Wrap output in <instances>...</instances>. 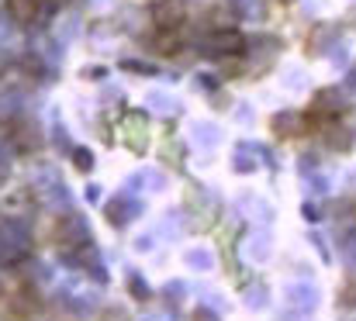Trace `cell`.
I'll use <instances>...</instances> for the list:
<instances>
[{
  "mask_svg": "<svg viewBox=\"0 0 356 321\" xmlns=\"http://www.w3.org/2000/svg\"><path fill=\"white\" fill-rule=\"evenodd\" d=\"M28 252H31L28 224L21 217H3L0 221V266H14L28 259Z\"/></svg>",
  "mask_w": 356,
  "mask_h": 321,
  "instance_id": "cell-1",
  "label": "cell"
},
{
  "mask_svg": "<svg viewBox=\"0 0 356 321\" xmlns=\"http://www.w3.org/2000/svg\"><path fill=\"white\" fill-rule=\"evenodd\" d=\"M90 242V228H87V217L83 214H63L56 221V245L59 249H76Z\"/></svg>",
  "mask_w": 356,
  "mask_h": 321,
  "instance_id": "cell-2",
  "label": "cell"
},
{
  "mask_svg": "<svg viewBox=\"0 0 356 321\" xmlns=\"http://www.w3.org/2000/svg\"><path fill=\"white\" fill-rule=\"evenodd\" d=\"M343 110H346V97H343V90H336V87H322V90L312 97L308 117L322 124V121H336Z\"/></svg>",
  "mask_w": 356,
  "mask_h": 321,
  "instance_id": "cell-3",
  "label": "cell"
},
{
  "mask_svg": "<svg viewBox=\"0 0 356 321\" xmlns=\"http://www.w3.org/2000/svg\"><path fill=\"white\" fill-rule=\"evenodd\" d=\"M245 52V38L238 35L236 28H218L208 42H204V56L225 59V56H242Z\"/></svg>",
  "mask_w": 356,
  "mask_h": 321,
  "instance_id": "cell-4",
  "label": "cell"
},
{
  "mask_svg": "<svg viewBox=\"0 0 356 321\" xmlns=\"http://www.w3.org/2000/svg\"><path fill=\"white\" fill-rule=\"evenodd\" d=\"M10 145L21 152V156H31V152H38L42 145H45V135H42V128H38V121H17L14 124V135H10Z\"/></svg>",
  "mask_w": 356,
  "mask_h": 321,
  "instance_id": "cell-5",
  "label": "cell"
},
{
  "mask_svg": "<svg viewBox=\"0 0 356 321\" xmlns=\"http://www.w3.org/2000/svg\"><path fill=\"white\" fill-rule=\"evenodd\" d=\"M308 124H312V117L301 114V110H280V114H273V121H270V128H273L277 138H301V135L308 131Z\"/></svg>",
  "mask_w": 356,
  "mask_h": 321,
  "instance_id": "cell-6",
  "label": "cell"
},
{
  "mask_svg": "<svg viewBox=\"0 0 356 321\" xmlns=\"http://www.w3.org/2000/svg\"><path fill=\"white\" fill-rule=\"evenodd\" d=\"M121 131H124V142H128V149H131V152H142V149H145L149 121H145V114H142V110H128V114H124Z\"/></svg>",
  "mask_w": 356,
  "mask_h": 321,
  "instance_id": "cell-7",
  "label": "cell"
},
{
  "mask_svg": "<svg viewBox=\"0 0 356 321\" xmlns=\"http://www.w3.org/2000/svg\"><path fill=\"white\" fill-rule=\"evenodd\" d=\"M184 3L180 0H159L156 3V10H152V21H156V28L159 31H170V28H180L184 24Z\"/></svg>",
  "mask_w": 356,
  "mask_h": 321,
  "instance_id": "cell-8",
  "label": "cell"
},
{
  "mask_svg": "<svg viewBox=\"0 0 356 321\" xmlns=\"http://www.w3.org/2000/svg\"><path fill=\"white\" fill-rule=\"evenodd\" d=\"M104 214H108L111 228H124V224L138 214V204H135L128 194H118L115 201H108V204H104Z\"/></svg>",
  "mask_w": 356,
  "mask_h": 321,
  "instance_id": "cell-9",
  "label": "cell"
},
{
  "mask_svg": "<svg viewBox=\"0 0 356 321\" xmlns=\"http://www.w3.org/2000/svg\"><path fill=\"white\" fill-rule=\"evenodd\" d=\"M322 138L332 152H350L353 149V131L339 121H322Z\"/></svg>",
  "mask_w": 356,
  "mask_h": 321,
  "instance_id": "cell-10",
  "label": "cell"
},
{
  "mask_svg": "<svg viewBox=\"0 0 356 321\" xmlns=\"http://www.w3.org/2000/svg\"><path fill=\"white\" fill-rule=\"evenodd\" d=\"M7 14L14 24H35L42 14V0H7Z\"/></svg>",
  "mask_w": 356,
  "mask_h": 321,
  "instance_id": "cell-11",
  "label": "cell"
},
{
  "mask_svg": "<svg viewBox=\"0 0 356 321\" xmlns=\"http://www.w3.org/2000/svg\"><path fill=\"white\" fill-rule=\"evenodd\" d=\"M180 28H170V31H159V38H156V52L159 56H173V52H180V35H177Z\"/></svg>",
  "mask_w": 356,
  "mask_h": 321,
  "instance_id": "cell-12",
  "label": "cell"
},
{
  "mask_svg": "<svg viewBox=\"0 0 356 321\" xmlns=\"http://www.w3.org/2000/svg\"><path fill=\"white\" fill-rule=\"evenodd\" d=\"M124 283H128V294H131L135 301H142V304H145V301H152V290H149V283H145V280H142L135 270H128V280H124Z\"/></svg>",
  "mask_w": 356,
  "mask_h": 321,
  "instance_id": "cell-13",
  "label": "cell"
},
{
  "mask_svg": "<svg viewBox=\"0 0 356 321\" xmlns=\"http://www.w3.org/2000/svg\"><path fill=\"white\" fill-rule=\"evenodd\" d=\"M70 156H73V166H76L80 173H90V170H94V152H90V149H73Z\"/></svg>",
  "mask_w": 356,
  "mask_h": 321,
  "instance_id": "cell-14",
  "label": "cell"
},
{
  "mask_svg": "<svg viewBox=\"0 0 356 321\" xmlns=\"http://www.w3.org/2000/svg\"><path fill=\"white\" fill-rule=\"evenodd\" d=\"M259 156V152H256ZM256 156L249 159V145H238V152H236V173H252L256 170Z\"/></svg>",
  "mask_w": 356,
  "mask_h": 321,
  "instance_id": "cell-15",
  "label": "cell"
},
{
  "mask_svg": "<svg viewBox=\"0 0 356 321\" xmlns=\"http://www.w3.org/2000/svg\"><path fill=\"white\" fill-rule=\"evenodd\" d=\"M211 252H204V249H194V252H187V266H197V270H211Z\"/></svg>",
  "mask_w": 356,
  "mask_h": 321,
  "instance_id": "cell-16",
  "label": "cell"
},
{
  "mask_svg": "<svg viewBox=\"0 0 356 321\" xmlns=\"http://www.w3.org/2000/svg\"><path fill=\"white\" fill-rule=\"evenodd\" d=\"M245 304H249V308H263V304H266V290H263L259 283L249 287V290H245Z\"/></svg>",
  "mask_w": 356,
  "mask_h": 321,
  "instance_id": "cell-17",
  "label": "cell"
},
{
  "mask_svg": "<svg viewBox=\"0 0 356 321\" xmlns=\"http://www.w3.org/2000/svg\"><path fill=\"white\" fill-rule=\"evenodd\" d=\"M124 69H128V73H145V76L156 73V66H149V63H124Z\"/></svg>",
  "mask_w": 356,
  "mask_h": 321,
  "instance_id": "cell-18",
  "label": "cell"
},
{
  "mask_svg": "<svg viewBox=\"0 0 356 321\" xmlns=\"http://www.w3.org/2000/svg\"><path fill=\"white\" fill-rule=\"evenodd\" d=\"M191 321H222V318H218V315H215L211 308H197V311H194V318H191Z\"/></svg>",
  "mask_w": 356,
  "mask_h": 321,
  "instance_id": "cell-19",
  "label": "cell"
},
{
  "mask_svg": "<svg viewBox=\"0 0 356 321\" xmlns=\"http://www.w3.org/2000/svg\"><path fill=\"white\" fill-rule=\"evenodd\" d=\"M194 131H201V142H204V145H211V142H215V128H211V124H197Z\"/></svg>",
  "mask_w": 356,
  "mask_h": 321,
  "instance_id": "cell-20",
  "label": "cell"
},
{
  "mask_svg": "<svg viewBox=\"0 0 356 321\" xmlns=\"http://www.w3.org/2000/svg\"><path fill=\"white\" fill-rule=\"evenodd\" d=\"M56 149H66V152H73V145H70V138H66V128H56Z\"/></svg>",
  "mask_w": 356,
  "mask_h": 321,
  "instance_id": "cell-21",
  "label": "cell"
},
{
  "mask_svg": "<svg viewBox=\"0 0 356 321\" xmlns=\"http://www.w3.org/2000/svg\"><path fill=\"white\" fill-rule=\"evenodd\" d=\"M14 124H17V121H10V117H7V121H0V138H7V142H10V135H14Z\"/></svg>",
  "mask_w": 356,
  "mask_h": 321,
  "instance_id": "cell-22",
  "label": "cell"
},
{
  "mask_svg": "<svg viewBox=\"0 0 356 321\" xmlns=\"http://www.w3.org/2000/svg\"><path fill=\"white\" fill-rule=\"evenodd\" d=\"M256 259H266V235H256Z\"/></svg>",
  "mask_w": 356,
  "mask_h": 321,
  "instance_id": "cell-23",
  "label": "cell"
},
{
  "mask_svg": "<svg viewBox=\"0 0 356 321\" xmlns=\"http://www.w3.org/2000/svg\"><path fill=\"white\" fill-rule=\"evenodd\" d=\"M197 83H201L204 90H215V87H218V80H215V76H197Z\"/></svg>",
  "mask_w": 356,
  "mask_h": 321,
  "instance_id": "cell-24",
  "label": "cell"
},
{
  "mask_svg": "<svg viewBox=\"0 0 356 321\" xmlns=\"http://www.w3.org/2000/svg\"><path fill=\"white\" fill-rule=\"evenodd\" d=\"M301 214H305V217H308V221H318V211H315V208H312V204H305V208H301Z\"/></svg>",
  "mask_w": 356,
  "mask_h": 321,
  "instance_id": "cell-25",
  "label": "cell"
},
{
  "mask_svg": "<svg viewBox=\"0 0 356 321\" xmlns=\"http://www.w3.org/2000/svg\"><path fill=\"white\" fill-rule=\"evenodd\" d=\"M7 173H10V166H7V163H0V187H3V180H7Z\"/></svg>",
  "mask_w": 356,
  "mask_h": 321,
  "instance_id": "cell-26",
  "label": "cell"
},
{
  "mask_svg": "<svg viewBox=\"0 0 356 321\" xmlns=\"http://www.w3.org/2000/svg\"><path fill=\"white\" fill-rule=\"evenodd\" d=\"M3 297H7V290H3V280H0V301H3Z\"/></svg>",
  "mask_w": 356,
  "mask_h": 321,
  "instance_id": "cell-27",
  "label": "cell"
}]
</instances>
